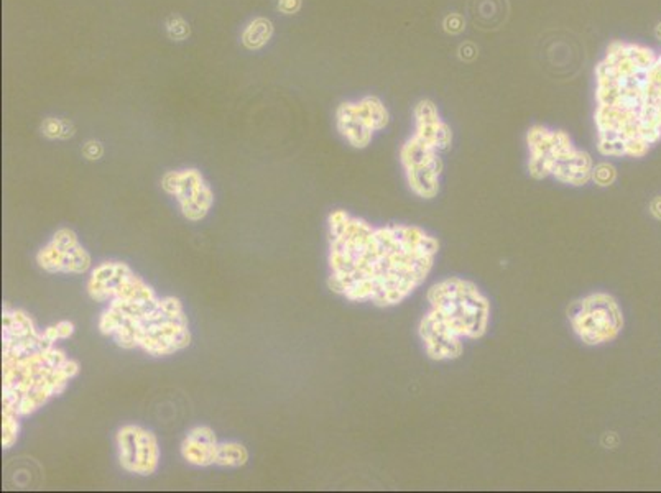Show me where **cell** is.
<instances>
[{
    "label": "cell",
    "mask_w": 661,
    "mask_h": 493,
    "mask_svg": "<svg viewBox=\"0 0 661 493\" xmlns=\"http://www.w3.org/2000/svg\"><path fill=\"white\" fill-rule=\"evenodd\" d=\"M162 188L178 202L181 214L188 220L198 222L209 214L214 193L198 170L170 171L163 176Z\"/></svg>",
    "instance_id": "cell-10"
},
{
    "label": "cell",
    "mask_w": 661,
    "mask_h": 493,
    "mask_svg": "<svg viewBox=\"0 0 661 493\" xmlns=\"http://www.w3.org/2000/svg\"><path fill=\"white\" fill-rule=\"evenodd\" d=\"M20 420L22 417L15 413L2 410V447L6 451L13 447L20 434Z\"/></svg>",
    "instance_id": "cell-15"
},
{
    "label": "cell",
    "mask_w": 661,
    "mask_h": 493,
    "mask_svg": "<svg viewBox=\"0 0 661 493\" xmlns=\"http://www.w3.org/2000/svg\"><path fill=\"white\" fill-rule=\"evenodd\" d=\"M121 467L128 474L152 475L160 464V447L153 433L137 424H126L115 434Z\"/></svg>",
    "instance_id": "cell-11"
},
{
    "label": "cell",
    "mask_w": 661,
    "mask_h": 493,
    "mask_svg": "<svg viewBox=\"0 0 661 493\" xmlns=\"http://www.w3.org/2000/svg\"><path fill=\"white\" fill-rule=\"evenodd\" d=\"M426 313L461 340L482 339L489 331L490 300L474 282L449 277L434 283L426 293Z\"/></svg>",
    "instance_id": "cell-6"
},
{
    "label": "cell",
    "mask_w": 661,
    "mask_h": 493,
    "mask_svg": "<svg viewBox=\"0 0 661 493\" xmlns=\"http://www.w3.org/2000/svg\"><path fill=\"white\" fill-rule=\"evenodd\" d=\"M650 211L656 219H661V198H655L650 204Z\"/></svg>",
    "instance_id": "cell-19"
},
{
    "label": "cell",
    "mask_w": 661,
    "mask_h": 493,
    "mask_svg": "<svg viewBox=\"0 0 661 493\" xmlns=\"http://www.w3.org/2000/svg\"><path fill=\"white\" fill-rule=\"evenodd\" d=\"M528 173L535 180H553L569 186H584L592 180L594 159L572 144L563 130L533 126L526 133Z\"/></svg>",
    "instance_id": "cell-7"
},
{
    "label": "cell",
    "mask_w": 661,
    "mask_h": 493,
    "mask_svg": "<svg viewBox=\"0 0 661 493\" xmlns=\"http://www.w3.org/2000/svg\"><path fill=\"white\" fill-rule=\"evenodd\" d=\"M37 263L48 273L81 275L91 268V257L71 229H60L37 253Z\"/></svg>",
    "instance_id": "cell-12"
},
{
    "label": "cell",
    "mask_w": 661,
    "mask_h": 493,
    "mask_svg": "<svg viewBox=\"0 0 661 493\" xmlns=\"http://www.w3.org/2000/svg\"><path fill=\"white\" fill-rule=\"evenodd\" d=\"M43 332H45V336L53 342L65 340V339H69V337L74 334V324L69 321H60L53 324V326H48L46 329H43Z\"/></svg>",
    "instance_id": "cell-18"
},
{
    "label": "cell",
    "mask_w": 661,
    "mask_h": 493,
    "mask_svg": "<svg viewBox=\"0 0 661 493\" xmlns=\"http://www.w3.org/2000/svg\"><path fill=\"white\" fill-rule=\"evenodd\" d=\"M615 178H617V171H615L614 164H610L607 162H601V163L594 164L592 180L591 181H594V183H596L597 186H602V188H606V186H610L615 181Z\"/></svg>",
    "instance_id": "cell-17"
},
{
    "label": "cell",
    "mask_w": 661,
    "mask_h": 493,
    "mask_svg": "<svg viewBox=\"0 0 661 493\" xmlns=\"http://www.w3.org/2000/svg\"><path fill=\"white\" fill-rule=\"evenodd\" d=\"M327 286L352 303L393 308L433 272L439 241L413 224L375 225L345 211L327 217Z\"/></svg>",
    "instance_id": "cell-1"
},
{
    "label": "cell",
    "mask_w": 661,
    "mask_h": 493,
    "mask_svg": "<svg viewBox=\"0 0 661 493\" xmlns=\"http://www.w3.org/2000/svg\"><path fill=\"white\" fill-rule=\"evenodd\" d=\"M337 130L354 148H366L374 133L388 126L390 115L379 97L367 96L357 102L341 104L336 114Z\"/></svg>",
    "instance_id": "cell-9"
},
{
    "label": "cell",
    "mask_w": 661,
    "mask_h": 493,
    "mask_svg": "<svg viewBox=\"0 0 661 493\" xmlns=\"http://www.w3.org/2000/svg\"><path fill=\"white\" fill-rule=\"evenodd\" d=\"M87 293L108 304L99 319L101 334L122 349H140L166 357L186 349L191 331L178 297H160L148 283L121 261H105L91 272Z\"/></svg>",
    "instance_id": "cell-3"
},
{
    "label": "cell",
    "mask_w": 661,
    "mask_h": 493,
    "mask_svg": "<svg viewBox=\"0 0 661 493\" xmlns=\"http://www.w3.org/2000/svg\"><path fill=\"white\" fill-rule=\"evenodd\" d=\"M217 449H219V441L209 426H196L189 429L181 442V456L194 467L216 465Z\"/></svg>",
    "instance_id": "cell-13"
},
{
    "label": "cell",
    "mask_w": 661,
    "mask_h": 493,
    "mask_svg": "<svg viewBox=\"0 0 661 493\" xmlns=\"http://www.w3.org/2000/svg\"><path fill=\"white\" fill-rule=\"evenodd\" d=\"M415 130L400 148V163L408 188L421 199L438 196L441 184V152L452 144V130L443 121L433 101L423 99L415 105Z\"/></svg>",
    "instance_id": "cell-5"
},
{
    "label": "cell",
    "mask_w": 661,
    "mask_h": 493,
    "mask_svg": "<svg viewBox=\"0 0 661 493\" xmlns=\"http://www.w3.org/2000/svg\"><path fill=\"white\" fill-rule=\"evenodd\" d=\"M81 367L40 331L24 309H2V410L33 415L58 397Z\"/></svg>",
    "instance_id": "cell-4"
},
{
    "label": "cell",
    "mask_w": 661,
    "mask_h": 493,
    "mask_svg": "<svg viewBox=\"0 0 661 493\" xmlns=\"http://www.w3.org/2000/svg\"><path fill=\"white\" fill-rule=\"evenodd\" d=\"M248 460V452L241 442H219L216 465L219 467H242Z\"/></svg>",
    "instance_id": "cell-14"
},
{
    "label": "cell",
    "mask_w": 661,
    "mask_h": 493,
    "mask_svg": "<svg viewBox=\"0 0 661 493\" xmlns=\"http://www.w3.org/2000/svg\"><path fill=\"white\" fill-rule=\"evenodd\" d=\"M655 37H656V38H658V40H660V42H661V21H660V24H658V25H656V26H655Z\"/></svg>",
    "instance_id": "cell-20"
},
{
    "label": "cell",
    "mask_w": 661,
    "mask_h": 493,
    "mask_svg": "<svg viewBox=\"0 0 661 493\" xmlns=\"http://www.w3.org/2000/svg\"><path fill=\"white\" fill-rule=\"evenodd\" d=\"M567 319L574 336L591 347L615 340L625 322L619 301L602 291L574 301L567 309Z\"/></svg>",
    "instance_id": "cell-8"
},
{
    "label": "cell",
    "mask_w": 661,
    "mask_h": 493,
    "mask_svg": "<svg viewBox=\"0 0 661 493\" xmlns=\"http://www.w3.org/2000/svg\"><path fill=\"white\" fill-rule=\"evenodd\" d=\"M599 153L642 158L661 140V50L615 40L594 69Z\"/></svg>",
    "instance_id": "cell-2"
},
{
    "label": "cell",
    "mask_w": 661,
    "mask_h": 493,
    "mask_svg": "<svg viewBox=\"0 0 661 493\" xmlns=\"http://www.w3.org/2000/svg\"><path fill=\"white\" fill-rule=\"evenodd\" d=\"M270 33H272V26L267 20H255L243 33V43L250 48H259L267 42Z\"/></svg>",
    "instance_id": "cell-16"
}]
</instances>
